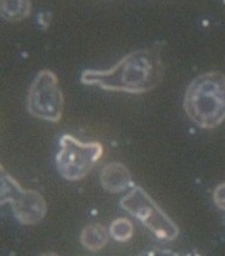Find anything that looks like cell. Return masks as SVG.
I'll list each match as a JSON object with an SVG mask.
<instances>
[{"mask_svg":"<svg viewBox=\"0 0 225 256\" xmlns=\"http://www.w3.org/2000/svg\"><path fill=\"white\" fill-rule=\"evenodd\" d=\"M80 242L85 248L97 252L105 248L108 242L107 229L101 224H88L83 229Z\"/></svg>","mask_w":225,"mask_h":256,"instance_id":"obj_9","label":"cell"},{"mask_svg":"<svg viewBox=\"0 0 225 256\" xmlns=\"http://www.w3.org/2000/svg\"><path fill=\"white\" fill-rule=\"evenodd\" d=\"M163 43L133 51L107 70H86L80 82L105 90L142 94L155 89L164 74L162 59Z\"/></svg>","mask_w":225,"mask_h":256,"instance_id":"obj_1","label":"cell"},{"mask_svg":"<svg viewBox=\"0 0 225 256\" xmlns=\"http://www.w3.org/2000/svg\"><path fill=\"white\" fill-rule=\"evenodd\" d=\"M100 184L104 190L110 193H121L134 186L131 172L118 162L108 164L102 168Z\"/></svg>","mask_w":225,"mask_h":256,"instance_id":"obj_7","label":"cell"},{"mask_svg":"<svg viewBox=\"0 0 225 256\" xmlns=\"http://www.w3.org/2000/svg\"><path fill=\"white\" fill-rule=\"evenodd\" d=\"M213 200L217 208L225 212V182L218 184L214 188Z\"/></svg>","mask_w":225,"mask_h":256,"instance_id":"obj_11","label":"cell"},{"mask_svg":"<svg viewBox=\"0 0 225 256\" xmlns=\"http://www.w3.org/2000/svg\"><path fill=\"white\" fill-rule=\"evenodd\" d=\"M134 228L130 220L126 218L115 220L110 226L112 238L119 242H126L132 238Z\"/></svg>","mask_w":225,"mask_h":256,"instance_id":"obj_10","label":"cell"},{"mask_svg":"<svg viewBox=\"0 0 225 256\" xmlns=\"http://www.w3.org/2000/svg\"><path fill=\"white\" fill-rule=\"evenodd\" d=\"M120 206L141 221L157 238L173 242L178 238V226L142 187L133 186L132 190L121 200Z\"/></svg>","mask_w":225,"mask_h":256,"instance_id":"obj_3","label":"cell"},{"mask_svg":"<svg viewBox=\"0 0 225 256\" xmlns=\"http://www.w3.org/2000/svg\"><path fill=\"white\" fill-rule=\"evenodd\" d=\"M187 117L203 129L225 120V75L210 72L199 75L186 88L183 102Z\"/></svg>","mask_w":225,"mask_h":256,"instance_id":"obj_2","label":"cell"},{"mask_svg":"<svg viewBox=\"0 0 225 256\" xmlns=\"http://www.w3.org/2000/svg\"><path fill=\"white\" fill-rule=\"evenodd\" d=\"M0 203L11 206L15 218L24 226L39 224L48 210L46 200L34 190H27L19 184L1 165Z\"/></svg>","mask_w":225,"mask_h":256,"instance_id":"obj_4","label":"cell"},{"mask_svg":"<svg viewBox=\"0 0 225 256\" xmlns=\"http://www.w3.org/2000/svg\"><path fill=\"white\" fill-rule=\"evenodd\" d=\"M29 114L39 120L58 123L61 120L65 98L58 76L50 70L37 73L29 87L27 98Z\"/></svg>","mask_w":225,"mask_h":256,"instance_id":"obj_6","label":"cell"},{"mask_svg":"<svg viewBox=\"0 0 225 256\" xmlns=\"http://www.w3.org/2000/svg\"><path fill=\"white\" fill-rule=\"evenodd\" d=\"M1 16L8 22H20L32 12L31 0H0Z\"/></svg>","mask_w":225,"mask_h":256,"instance_id":"obj_8","label":"cell"},{"mask_svg":"<svg viewBox=\"0 0 225 256\" xmlns=\"http://www.w3.org/2000/svg\"><path fill=\"white\" fill-rule=\"evenodd\" d=\"M59 145L56 164L59 174L67 181L82 180L103 156L101 143L82 142L70 134L62 136Z\"/></svg>","mask_w":225,"mask_h":256,"instance_id":"obj_5","label":"cell"}]
</instances>
